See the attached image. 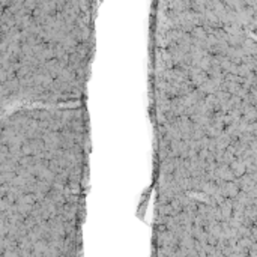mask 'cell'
<instances>
[{"label": "cell", "instance_id": "2", "mask_svg": "<svg viewBox=\"0 0 257 257\" xmlns=\"http://www.w3.org/2000/svg\"><path fill=\"white\" fill-rule=\"evenodd\" d=\"M0 9L3 113L81 104L95 3L0 0Z\"/></svg>", "mask_w": 257, "mask_h": 257}, {"label": "cell", "instance_id": "1", "mask_svg": "<svg viewBox=\"0 0 257 257\" xmlns=\"http://www.w3.org/2000/svg\"><path fill=\"white\" fill-rule=\"evenodd\" d=\"M87 155L83 104L3 113V257H80Z\"/></svg>", "mask_w": 257, "mask_h": 257}]
</instances>
